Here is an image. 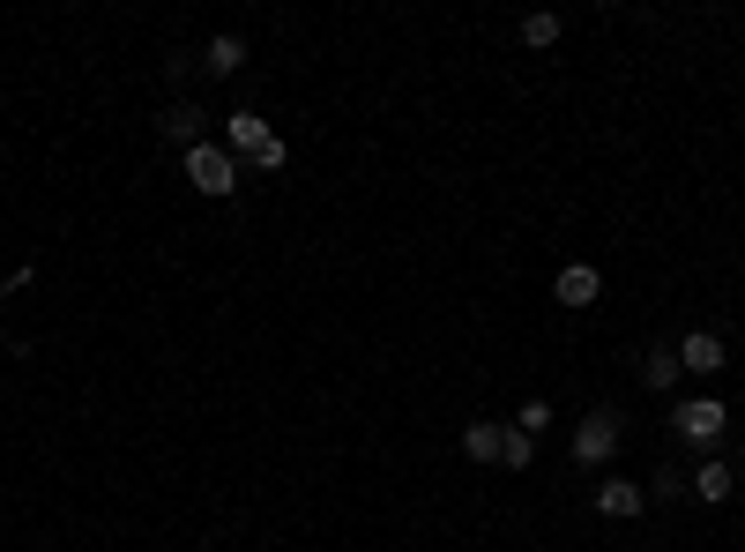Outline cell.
<instances>
[{
  "label": "cell",
  "mask_w": 745,
  "mask_h": 552,
  "mask_svg": "<svg viewBox=\"0 0 745 552\" xmlns=\"http://www.w3.org/2000/svg\"><path fill=\"white\" fill-rule=\"evenodd\" d=\"M187 179H194V195H232L239 187V165H232V150H216V142H194L187 150Z\"/></svg>",
  "instance_id": "2"
},
{
  "label": "cell",
  "mask_w": 745,
  "mask_h": 552,
  "mask_svg": "<svg viewBox=\"0 0 745 552\" xmlns=\"http://www.w3.org/2000/svg\"><path fill=\"white\" fill-rule=\"evenodd\" d=\"M462 448H470L477 463H499V425H470V433H462Z\"/></svg>",
  "instance_id": "13"
},
{
  "label": "cell",
  "mask_w": 745,
  "mask_h": 552,
  "mask_svg": "<svg viewBox=\"0 0 745 552\" xmlns=\"http://www.w3.org/2000/svg\"><path fill=\"white\" fill-rule=\"evenodd\" d=\"M552 292H559V306H596V292H604V277H596V269H589V261H575V269H559V284H552Z\"/></svg>",
  "instance_id": "7"
},
{
  "label": "cell",
  "mask_w": 745,
  "mask_h": 552,
  "mask_svg": "<svg viewBox=\"0 0 745 552\" xmlns=\"http://www.w3.org/2000/svg\"><path fill=\"white\" fill-rule=\"evenodd\" d=\"M559 31H567L559 15H522V45H559Z\"/></svg>",
  "instance_id": "14"
},
{
  "label": "cell",
  "mask_w": 745,
  "mask_h": 552,
  "mask_svg": "<svg viewBox=\"0 0 745 552\" xmlns=\"http://www.w3.org/2000/svg\"><path fill=\"white\" fill-rule=\"evenodd\" d=\"M619 456V411H589L575 425V463H612Z\"/></svg>",
  "instance_id": "3"
},
{
  "label": "cell",
  "mask_w": 745,
  "mask_h": 552,
  "mask_svg": "<svg viewBox=\"0 0 745 552\" xmlns=\"http://www.w3.org/2000/svg\"><path fill=\"white\" fill-rule=\"evenodd\" d=\"M678 366H686V374H723V366H731V343L716 337V329H694V337L678 343Z\"/></svg>",
  "instance_id": "5"
},
{
  "label": "cell",
  "mask_w": 745,
  "mask_h": 552,
  "mask_svg": "<svg viewBox=\"0 0 745 552\" xmlns=\"http://www.w3.org/2000/svg\"><path fill=\"white\" fill-rule=\"evenodd\" d=\"M515 425H522V433H530V441H537L544 425H552V403H544V396H537V403H522V411H515Z\"/></svg>",
  "instance_id": "15"
},
{
  "label": "cell",
  "mask_w": 745,
  "mask_h": 552,
  "mask_svg": "<svg viewBox=\"0 0 745 552\" xmlns=\"http://www.w3.org/2000/svg\"><path fill=\"white\" fill-rule=\"evenodd\" d=\"M678 374H686V366H678V351H649V359H641V381H649V388H671Z\"/></svg>",
  "instance_id": "12"
},
{
  "label": "cell",
  "mask_w": 745,
  "mask_h": 552,
  "mask_svg": "<svg viewBox=\"0 0 745 552\" xmlns=\"http://www.w3.org/2000/svg\"><path fill=\"white\" fill-rule=\"evenodd\" d=\"M641 508H649V493H641L634 478H604V485H596V515L626 522V515H641Z\"/></svg>",
  "instance_id": "6"
},
{
  "label": "cell",
  "mask_w": 745,
  "mask_h": 552,
  "mask_svg": "<svg viewBox=\"0 0 745 552\" xmlns=\"http://www.w3.org/2000/svg\"><path fill=\"white\" fill-rule=\"evenodd\" d=\"M224 142H232V157H253L261 172H284V157H291V150H284V134L269 128V120H261L253 105H247V113H232V120H224Z\"/></svg>",
  "instance_id": "1"
},
{
  "label": "cell",
  "mask_w": 745,
  "mask_h": 552,
  "mask_svg": "<svg viewBox=\"0 0 745 552\" xmlns=\"http://www.w3.org/2000/svg\"><path fill=\"white\" fill-rule=\"evenodd\" d=\"M499 463H507V470H530V463H537V441H530L522 425H515V433H499Z\"/></svg>",
  "instance_id": "11"
},
{
  "label": "cell",
  "mask_w": 745,
  "mask_h": 552,
  "mask_svg": "<svg viewBox=\"0 0 745 552\" xmlns=\"http://www.w3.org/2000/svg\"><path fill=\"white\" fill-rule=\"evenodd\" d=\"M731 485H738L731 463H701V470H694V493H701V501H731Z\"/></svg>",
  "instance_id": "10"
},
{
  "label": "cell",
  "mask_w": 745,
  "mask_h": 552,
  "mask_svg": "<svg viewBox=\"0 0 745 552\" xmlns=\"http://www.w3.org/2000/svg\"><path fill=\"white\" fill-rule=\"evenodd\" d=\"M202 68L209 75H239V68H247V38H239V31H216L209 52H202Z\"/></svg>",
  "instance_id": "8"
},
{
  "label": "cell",
  "mask_w": 745,
  "mask_h": 552,
  "mask_svg": "<svg viewBox=\"0 0 745 552\" xmlns=\"http://www.w3.org/2000/svg\"><path fill=\"white\" fill-rule=\"evenodd\" d=\"M157 128H165V142L194 150V142H202V105H187V97H179V105H172V113L157 120Z\"/></svg>",
  "instance_id": "9"
},
{
  "label": "cell",
  "mask_w": 745,
  "mask_h": 552,
  "mask_svg": "<svg viewBox=\"0 0 745 552\" xmlns=\"http://www.w3.org/2000/svg\"><path fill=\"white\" fill-rule=\"evenodd\" d=\"M723 425H731V411H723L716 396H694V403H678V433H686V441H701V448H716V441H723Z\"/></svg>",
  "instance_id": "4"
}]
</instances>
